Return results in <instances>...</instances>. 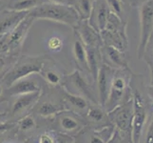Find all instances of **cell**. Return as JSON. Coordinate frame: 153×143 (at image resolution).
<instances>
[{
    "label": "cell",
    "instance_id": "cell-1",
    "mask_svg": "<svg viewBox=\"0 0 153 143\" xmlns=\"http://www.w3.org/2000/svg\"><path fill=\"white\" fill-rule=\"evenodd\" d=\"M49 57L46 55H20L13 63L7 73L1 77L3 85L9 88L10 85L21 78L41 73L42 70L48 61Z\"/></svg>",
    "mask_w": 153,
    "mask_h": 143
},
{
    "label": "cell",
    "instance_id": "cell-2",
    "mask_svg": "<svg viewBox=\"0 0 153 143\" xmlns=\"http://www.w3.org/2000/svg\"><path fill=\"white\" fill-rule=\"evenodd\" d=\"M35 20H47L65 24L75 29L80 22V16L72 6L45 2L29 13Z\"/></svg>",
    "mask_w": 153,
    "mask_h": 143
},
{
    "label": "cell",
    "instance_id": "cell-3",
    "mask_svg": "<svg viewBox=\"0 0 153 143\" xmlns=\"http://www.w3.org/2000/svg\"><path fill=\"white\" fill-rule=\"evenodd\" d=\"M139 13L140 42L137 47V55L140 59H143L153 34V0H146L142 3Z\"/></svg>",
    "mask_w": 153,
    "mask_h": 143
},
{
    "label": "cell",
    "instance_id": "cell-4",
    "mask_svg": "<svg viewBox=\"0 0 153 143\" xmlns=\"http://www.w3.org/2000/svg\"><path fill=\"white\" fill-rule=\"evenodd\" d=\"M34 21L35 19L29 13L13 30L6 34L7 54L18 55Z\"/></svg>",
    "mask_w": 153,
    "mask_h": 143
},
{
    "label": "cell",
    "instance_id": "cell-5",
    "mask_svg": "<svg viewBox=\"0 0 153 143\" xmlns=\"http://www.w3.org/2000/svg\"><path fill=\"white\" fill-rule=\"evenodd\" d=\"M128 71L123 70H116L114 76L110 86L109 94L107 102L105 105V110L107 113H110L118 106L123 104V99L125 97V94L126 89H128V84L129 78L126 75ZM130 73V72H128Z\"/></svg>",
    "mask_w": 153,
    "mask_h": 143
},
{
    "label": "cell",
    "instance_id": "cell-6",
    "mask_svg": "<svg viewBox=\"0 0 153 143\" xmlns=\"http://www.w3.org/2000/svg\"><path fill=\"white\" fill-rule=\"evenodd\" d=\"M108 119L116 130L120 133L128 134L131 141V131L133 122V100L129 99L128 102L118 106L108 113Z\"/></svg>",
    "mask_w": 153,
    "mask_h": 143
},
{
    "label": "cell",
    "instance_id": "cell-7",
    "mask_svg": "<svg viewBox=\"0 0 153 143\" xmlns=\"http://www.w3.org/2000/svg\"><path fill=\"white\" fill-rule=\"evenodd\" d=\"M133 122L131 131V143H139L146 120V107L143 94L139 90L133 89Z\"/></svg>",
    "mask_w": 153,
    "mask_h": 143
},
{
    "label": "cell",
    "instance_id": "cell-8",
    "mask_svg": "<svg viewBox=\"0 0 153 143\" xmlns=\"http://www.w3.org/2000/svg\"><path fill=\"white\" fill-rule=\"evenodd\" d=\"M65 86L64 89L67 91H70L71 89L74 90L72 94H79L86 97L88 101H91L92 104H99L98 97L94 95L93 90L89 82L87 80L86 76H84L83 73L76 69L71 73L68 75L65 78Z\"/></svg>",
    "mask_w": 153,
    "mask_h": 143
},
{
    "label": "cell",
    "instance_id": "cell-9",
    "mask_svg": "<svg viewBox=\"0 0 153 143\" xmlns=\"http://www.w3.org/2000/svg\"><path fill=\"white\" fill-rule=\"evenodd\" d=\"M58 128L61 133L68 136H77L86 128V123L78 114L65 110L55 115Z\"/></svg>",
    "mask_w": 153,
    "mask_h": 143
},
{
    "label": "cell",
    "instance_id": "cell-10",
    "mask_svg": "<svg viewBox=\"0 0 153 143\" xmlns=\"http://www.w3.org/2000/svg\"><path fill=\"white\" fill-rule=\"evenodd\" d=\"M114 132L115 127L110 123L98 129L85 128L77 135V140L80 143H108Z\"/></svg>",
    "mask_w": 153,
    "mask_h": 143
},
{
    "label": "cell",
    "instance_id": "cell-11",
    "mask_svg": "<svg viewBox=\"0 0 153 143\" xmlns=\"http://www.w3.org/2000/svg\"><path fill=\"white\" fill-rule=\"evenodd\" d=\"M115 69L108 66L105 63H103L97 76V93H98V101L99 104L105 107V102H107L110 86L115 73Z\"/></svg>",
    "mask_w": 153,
    "mask_h": 143
},
{
    "label": "cell",
    "instance_id": "cell-12",
    "mask_svg": "<svg viewBox=\"0 0 153 143\" xmlns=\"http://www.w3.org/2000/svg\"><path fill=\"white\" fill-rule=\"evenodd\" d=\"M42 91L37 93H31L26 94L15 95L16 98L10 107V115L13 118H19V116H25L29 111H30L34 106L38 103L41 97Z\"/></svg>",
    "mask_w": 153,
    "mask_h": 143
},
{
    "label": "cell",
    "instance_id": "cell-13",
    "mask_svg": "<svg viewBox=\"0 0 153 143\" xmlns=\"http://www.w3.org/2000/svg\"><path fill=\"white\" fill-rule=\"evenodd\" d=\"M75 33L86 46L102 48L103 41L101 34L93 26L91 25L88 20H80V22L75 27Z\"/></svg>",
    "mask_w": 153,
    "mask_h": 143
},
{
    "label": "cell",
    "instance_id": "cell-14",
    "mask_svg": "<svg viewBox=\"0 0 153 143\" xmlns=\"http://www.w3.org/2000/svg\"><path fill=\"white\" fill-rule=\"evenodd\" d=\"M101 50L104 54V55H102L103 57L108 60V63H105V64L112 67L115 70H123L131 73L128 61L126 59L124 51H121L112 46L105 45L101 48Z\"/></svg>",
    "mask_w": 153,
    "mask_h": 143
},
{
    "label": "cell",
    "instance_id": "cell-15",
    "mask_svg": "<svg viewBox=\"0 0 153 143\" xmlns=\"http://www.w3.org/2000/svg\"><path fill=\"white\" fill-rule=\"evenodd\" d=\"M30 12H15L4 9L0 12V35L10 33L22 21Z\"/></svg>",
    "mask_w": 153,
    "mask_h": 143
},
{
    "label": "cell",
    "instance_id": "cell-16",
    "mask_svg": "<svg viewBox=\"0 0 153 143\" xmlns=\"http://www.w3.org/2000/svg\"><path fill=\"white\" fill-rule=\"evenodd\" d=\"M41 91L40 84L33 76L21 78L8 88V94L10 95H20Z\"/></svg>",
    "mask_w": 153,
    "mask_h": 143
},
{
    "label": "cell",
    "instance_id": "cell-17",
    "mask_svg": "<svg viewBox=\"0 0 153 143\" xmlns=\"http://www.w3.org/2000/svg\"><path fill=\"white\" fill-rule=\"evenodd\" d=\"M109 13L110 10L105 0H101L100 2H96L91 16L88 20L89 23L98 31H102L105 29V26H107Z\"/></svg>",
    "mask_w": 153,
    "mask_h": 143
},
{
    "label": "cell",
    "instance_id": "cell-18",
    "mask_svg": "<svg viewBox=\"0 0 153 143\" xmlns=\"http://www.w3.org/2000/svg\"><path fill=\"white\" fill-rule=\"evenodd\" d=\"M64 103L66 110L71 111L73 113L81 114L87 113L88 107L91 106L89 101L86 98L79 94H74L66 91L64 89Z\"/></svg>",
    "mask_w": 153,
    "mask_h": 143
},
{
    "label": "cell",
    "instance_id": "cell-19",
    "mask_svg": "<svg viewBox=\"0 0 153 143\" xmlns=\"http://www.w3.org/2000/svg\"><path fill=\"white\" fill-rule=\"evenodd\" d=\"M87 50V64H88V71L92 76V80L96 82L97 76L101 68V59L103 58L101 48L96 47H89L86 46Z\"/></svg>",
    "mask_w": 153,
    "mask_h": 143
},
{
    "label": "cell",
    "instance_id": "cell-20",
    "mask_svg": "<svg viewBox=\"0 0 153 143\" xmlns=\"http://www.w3.org/2000/svg\"><path fill=\"white\" fill-rule=\"evenodd\" d=\"M100 34H101L102 41L105 46H112L121 51H125L128 47V37L120 34L119 33L109 30H103L102 31H100Z\"/></svg>",
    "mask_w": 153,
    "mask_h": 143
},
{
    "label": "cell",
    "instance_id": "cell-21",
    "mask_svg": "<svg viewBox=\"0 0 153 143\" xmlns=\"http://www.w3.org/2000/svg\"><path fill=\"white\" fill-rule=\"evenodd\" d=\"M86 118L88 122L94 125H100V127L108 125V114L100 104H91L86 113Z\"/></svg>",
    "mask_w": 153,
    "mask_h": 143
},
{
    "label": "cell",
    "instance_id": "cell-22",
    "mask_svg": "<svg viewBox=\"0 0 153 143\" xmlns=\"http://www.w3.org/2000/svg\"><path fill=\"white\" fill-rule=\"evenodd\" d=\"M45 0H9L6 9L15 12H30L31 10L44 4Z\"/></svg>",
    "mask_w": 153,
    "mask_h": 143
},
{
    "label": "cell",
    "instance_id": "cell-23",
    "mask_svg": "<svg viewBox=\"0 0 153 143\" xmlns=\"http://www.w3.org/2000/svg\"><path fill=\"white\" fill-rule=\"evenodd\" d=\"M65 110H66L65 107H61L60 105L52 102L51 100L41 101L35 108L37 115L42 116V118H51V116H55L60 112Z\"/></svg>",
    "mask_w": 153,
    "mask_h": 143
},
{
    "label": "cell",
    "instance_id": "cell-24",
    "mask_svg": "<svg viewBox=\"0 0 153 143\" xmlns=\"http://www.w3.org/2000/svg\"><path fill=\"white\" fill-rule=\"evenodd\" d=\"M38 143H75V139L63 133L48 131L40 135Z\"/></svg>",
    "mask_w": 153,
    "mask_h": 143
},
{
    "label": "cell",
    "instance_id": "cell-25",
    "mask_svg": "<svg viewBox=\"0 0 153 143\" xmlns=\"http://www.w3.org/2000/svg\"><path fill=\"white\" fill-rule=\"evenodd\" d=\"M40 75L49 85L53 87L59 86L63 80V77L61 76L60 73L56 70L53 65H50V59H48V61L46 62Z\"/></svg>",
    "mask_w": 153,
    "mask_h": 143
},
{
    "label": "cell",
    "instance_id": "cell-26",
    "mask_svg": "<svg viewBox=\"0 0 153 143\" xmlns=\"http://www.w3.org/2000/svg\"><path fill=\"white\" fill-rule=\"evenodd\" d=\"M95 3V0H73L72 7L75 9L81 20H89Z\"/></svg>",
    "mask_w": 153,
    "mask_h": 143
},
{
    "label": "cell",
    "instance_id": "cell-27",
    "mask_svg": "<svg viewBox=\"0 0 153 143\" xmlns=\"http://www.w3.org/2000/svg\"><path fill=\"white\" fill-rule=\"evenodd\" d=\"M105 30L116 31V33H119L120 34L128 37V35H126V22L112 12H110L108 14L107 26H105Z\"/></svg>",
    "mask_w": 153,
    "mask_h": 143
},
{
    "label": "cell",
    "instance_id": "cell-28",
    "mask_svg": "<svg viewBox=\"0 0 153 143\" xmlns=\"http://www.w3.org/2000/svg\"><path fill=\"white\" fill-rule=\"evenodd\" d=\"M72 52H73V56H74V59L77 63V65L79 67L85 68L86 70H88L86 45L79 38L75 39L74 42H73Z\"/></svg>",
    "mask_w": 153,
    "mask_h": 143
},
{
    "label": "cell",
    "instance_id": "cell-29",
    "mask_svg": "<svg viewBox=\"0 0 153 143\" xmlns=\"http://www.w3.org/2000/svg\"><path fill=\"white\" fill-rule=\"evenodd\" d=\"M19 55L2 54L0 55V75H5L9 69L13 65Z\"/></svg>",
    "mask_w": 153,
    "mask_h": 143
},
{
    "label": "cell",
    "instance_id": "cell-30",
    "mask_svg": "<svg viewBox=\"0 0 153 143\" xmlns=\"http://www.w3.org/2000/svg\"><path fill=\"white\" fill-rule=\"evenodd\" d=\"M17 126L20 131L30 132L36 127V121L33 115L28 114L27 115H25L19 119V121L17 122Z\"/></svg>",
    "mask_w": 153,
    "mask_h": 143
},
{
    "label": "cell",
    "instance_id": "cell-31",
    "mask_svg": "<svg viewBox=\"0 0 153 143\" xmlns=\"http://www.w3.org/2000/svg\"><path fill=\"white\" fill-rule=\"evenodd\" d=\"M108 5L110 12L117 14L118 16L123 18L124 14V2L122 0H105Z\"/></svg>",
    "mask_w": 153,
    "mask_h": 143
},
{
    "label": "cell",
    "instance_id": "cell-32",
    "mask_svg": "<svg viewBox=\"0 0 153 143\" xmlns=\"http://www.w3.org/2000/svg\"><path fill=\"white\" fill-rule=\"evenodd\" d=\"M47 47L51 52H59L63 48V40L59 36H51L47 41Z\"/></svg>",
    "mask_w": 153,
    "mask_h": 143
},
{
    "label": "cell",
    "instance_id": "cell-33",
    "mask_svg": "<svg viewBox=\"0 0 153 143\" xmlns=\"http://www.w3.org/2000/svg\"><path fill=\"white\" fill-rule=\"evenodd\" d=\"M17 125L14 121H0V135L12 130Z\"/></svg>",
    "mask_w": 153,
    "mask_h": 143
},
{
    "label": "cell",
    "instance_id": "cell-34",
    "mask_svg": "<svg viewBox=\"0 0 153 143\" xmlns=\"http://www.w3.org/2000/svg\"><path fill=\"white\" fill-rule=\"evenodd\" d=\"M145 143H153V115L151 116V119L149 121V124L147 125Z\"/></svg>",
    "mask_w": 153,
    "mask_h": 143
},
{
    "label": "cell",
    "instance_id": "cell-35",
    "mask_svg": "<svg viewBox=\"0 0 153 143\" xmlns=\"http://www.w3.org/2000/svg\"><path fill=\"white\" fill-rule=\"evenodd\" d=\"M108 143H123L122 137H121V134L118 130L115 129V132H114L112 137L109 139V141Z\"/></svg>",
    "mask_w": 153,
    "mask_h": 143
},
{
    "label": "cell",
    "instance_id": "cell-36",
    "mask_svg": "<svg viewBox=\"0 0 153 143\" xmlns=\"http://www.w3.org/2000/svg\"><path fill=\"white\" fill-rule=\"evenodd\" d=\"M45 1L50 3H55V4L68 5V6H72L73 4V0H45Z\"/></svg>",
    "mask_w": 153,
    "mask_h": 143
},
{
    "label": "cell",
    "instance_id": "cell-37",
    "mask_svg": "<svg viewBox=\"0 0 153 143\" xmlns=\"http://www.w3.org/2000/svg\"><path fill=\"white\" fill-rule=\"evenodd\" d=\"M9 0H0V12L3 10L4 9H6V5Z\"/></svg>",
    "mask_w": 153,
    "mask_h": 143
},
{
    "label": "cell",
    "instance_id": "cell-38",
    "mask_svg": "<svg viewBox=\"0 0 153 143\" xmlns=\"http://www.w3.org/2000/svg\"><path fill=\"white\" fill-rule=\"evenodd\" d=\"M6 115H7V113H5V112H0V118H5Z\"/></svg>",
    "mask_w": 153,
    "mask_h": 143
},
{
    "label": "cell",
    "instance_id": "cell-39",
    "mask_svg": "<svg viewBox=\"0 0 153 143\" xmlns=\"http://www.w3.org/2000/svg\"><path fill=\"white\" fill-rule=\"evenodd\" d=\"M2 94H3V88H2L1 85H0V97L2 95Z\"/></svg>",
    "mask_w": 153,
    "mask_h": 143
},
{
    "label": "cell",
    "instance_id": "cell-40",
    "mask_svg": "<svg viewBox=\"0 0 153 143\" xmlns=\"http://www.w3.org/2000/svg\"><path fill=\"white\" fill-rule=\"evenodd\" d=\"M122 1H123V2H124V3H125V2H126V0H122Z\"/></svg>",
    "mask_w": 153,
    "mask_h": 143
}]
</instances>
